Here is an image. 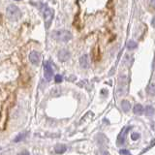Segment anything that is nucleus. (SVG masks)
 <instances>
[{
	"instance_id": "f257e3e1",
	"label": "nucleus",
	"mask_w": 155,
	"mask_h": 155,
	"mask_svg": "<svg viewBox=\"0 0 155 155\" xmlns=\"http://www.w3.org/2000/svg\"><path fill=\"white\" fill-rule=\"evenodd\" d=\"M6 16L11 22H17V20H19L22 17V11H20L17 6L11 4L7 7Z\"/></svg>"
},
{
	"instance_id": "f03ea898",
	"label": "nucleus",
	"mask_w": 155,
	"mask_h": 155,
	"mask_svg": "<svg viewBox=\"0 0 155 155\" xmlns=\"http://www.w3.org/2000/svg\"><path fill=\"white\" fill-rule=\"evenodd\" d=\"M52 38L56 41L59 42H68L73 38L72 33L69 30L66 29H59V30H54L51 33Z\"/></svg>"
},
{
	"instance_id": "7ed1b4c3",
	"label": "nucleus",
	"mask_w": 155,
	"mask_h": 155,
	"mask_svg": "<svg viewBox=\"0 0 155 155\" xmlns=\"http://www.w3.org/2000/svg\"><path fill=\"white\" fill-rule=\"evenodd\" d=\"M43 17L45 22V26L47 29H49L51 24L52 20H54V11L50 7H45L43 9Z\"/></svg>"
},
{
	"instance_id": "20e7f679",
	"label": "nucleus",
	"mask_w": 155,
	"mask_h": 155,
	"mask_svg": "<svg viewBox=\"0 0 155 155\" xmlns=\"http://www.w3.org/2000/svg\"><path fill=\"white\" fill-rule=\"evenodd\" d=\"M127 77L126 76H120L118 79V86H117V90H116V93H117L118 96H122V95L126 94V91H127Z\"/></svg>"
},
{
	"instance_id": "39448f33",
	"label": "nucleus",
	"mask_w": 155,
	"mask_h": 155,
	"mask_svg": "<svg viewBox=\"0 0 155 155\" xmlns=\"http://www.w3.org/2000/svg\"><path fill=\"white\" fill-rule=\"evenodd\" d=\"M44 76L46 80H48V82H50L51 78L54 77V69H52L50 62L48 61L44 62Z\"/></svg>"
},
{
	"instance_id": "423d86ee",
	"label": "nucleus",
	"mask_w": 155,
	"mask_h": 155,
	"mask_svg": "<svg viewBox=\"0 0 155 155\" xmlns=\"http://www.w3.org/2000/svg\"><path fill=\"white\" fill-rule=\"evenodd\" d=\"M29 60L31 62V64H33L35 66H38L41 62V54L40 52H38L36 51H32L29 54Z\"/></svg>"
},
{
	"instance_id": "0eeeda50",
	"label": "nucleus",
	"mask_w": 155,
	"mask_h": 155,
	"mask_svg": "<svg viewBox=\"0 0 155 155\" xmlns=\"http://www.w3.org/2000/svg\"><path fill=\"white\" fill-rule=\"evenodd\" d=\"M57 57L61 62H66L67 60H69L70 57H71V54H70V51L67 50H61L58 51Z\"/></svg>"
},
{
	"instance_id": "6e6552de",
	"label": "nucleus",
	"mask_w": 155,
	"mask_h": 155,
	"mask_svg": "<svg viewBox=\"0 0 155 155\" xmlns=\"http://www.w3.org/2000/svg\"><path fill=\"white\" fill-rule=\"evenodd\" d=\"M80 65L83 69H87L89 67V57L87 54H83L80 58Z\"/></svg>"
},
{
	"instance_id": "1a4fd4ad",
	"label": "nucleus",
	"mask_w": 155,
	"mask_h": 155,
	"mask_svg": "<svg viewBox=\"0 0 155 155\" xmlns=\"http://www.w3.org/2000/svg\"><path fill=\"white\" fill-rule=\"evenodd\" d=\"M130 128L127 127V128H125V129H123L122 130V132L119 134V136H118V139H117V143L118 144H123L125 143V139H126V134H127V131L129 130Z\"/></svg>"
},
{
	"instance_id": "9d476101",
	"label": "nucleus",
	"mask_w": 155,
	"mask_h": 155,
	"mask_svg": "<svg viewBox=\"0 0 155 155\" xmlns=\"http://www.w3.org/2000/svg\"><path fill=\"white\" fill-rule=\"evenodd\" d=\"M66 150H67V146H65V144H63V143L56 144L55 147H54V151L57 154H63V153H65Z\"/></svg>"
},
{
	"instance_id": "9b49d317",
	"label": "nucleus",
	"mask_w": 155,
	"mask_h": 155,
	"mask_svg": "<svg viewBox=\"0 0 155 155\" xmlns=\"http://www.w3.org/2000/svg\"><path fill=\"white\" fill-rule=\"evenodd\" d=\"M121 109L124 112H128L131 109V105H130L128 100H123L121 102Z\"/></svg>"
},
{
	"instance_id": "f8f14e48",
	"label": "nucleus",
	"mask_w": 155,
	"mask_h": 155,
	"mask_svg": "<svg viewBox=\"0 0 155 155\" xmlns=\"http://www.w3.org/2000/svg\"><path fill=\"white\" fill-rule=\"evenodd\" d=\"M143 107L142 104H136L135 106H134V109H133V112L134 114H142L143 112Z\"/></svg>"
},
{
	"instance_id": "ddd939ff",
	"label": "nucleus",
	"mask_w": 155,
	"mask_h": 155,
	"mask_svg": "<svg viewBox=\"0 0 155 155\" xmlns=\"http://www.w3.org/2000/svg\"><path fill=\"white\" fill-rule=\"evenodd\" d=\"M146 91L150 96H155V83H150L148 86L146 87Z\"/></svg>"
},
{
	"instance_id": "4468645a",
	"label": "nucleus",
	"mask_w": 155,
	"mask_h": 155,
	"mask_svg": "<svg viewBox=\"0 0 155 155\" xmlns=\"http://www.w3.org/2000/svg\"><path fill=\"white\" fill-rule=\"evenodd\" d=\"M26 136H27V133L26 132H22L20 134H19L16 138H15V140H14V142L15 143H19V142H20V141H23L24 139L26 138Z\"/></svg>"
},
{
	"instance_id": "2eb2a0df",
	"label": "nucleus",
	"mask_w": 155,
	"mask_h": 155,
	"mask_svg": "<svg viewBox=\"0 0 155 155\" xmlns=\"http://www.w3.org/2000/svg\"><path fill=\"white\" fill-rule=\"evenodd\" d=\"M155 112V110L152 106H147L146 108V116H152Z\"/></svg>"
},
{
	"instance_id": "dca6fc26",
	"label": "nucleus",
	"mask_w": 155,
	"mask_h": 155,
	"mask_svg": "<svg viewBox=\"0 0 155 155\" xmlns=\"http://www.w3.org/2000/svg\"><path fill=\"white\" fill-rule=\"evenodd\" d=\"M138 47V44L136 43L135 41H129L128 42V44H127V48H128V50H135V49Z\"/></svg>"
},
{
	"instance_id": "f3484780",
	"label": "nucleus",
	"mask_w": 155,
	"mask_h": 155,
	"mask_svg": "<svg viewBox=\"0 0 155 155\" xmlns=\"http://www.w3.org/2000/svg\"><path fill=\"white\" fill-rule=\"evenodd\" d=\"M132 61H133V57H132V55H130V54H126L125 56V63L127 64L128 66H130L132 64Z\"/></svg>"
},
{
	"instance_id": "a211bd4d",
	"label": "nucleus",
	"mask_w": 155,
	"mask_h": 155,
	"mask_svg": "<svg viewBox=\"0 0 155 155\" xmlns=\"http://www.w3.org/2000/svg\"><path fill=\"white\" fill-rule=\"evenodd\" d=\"M140 137H141V135H140L139 133L134 132V133H132V135H131V139L133 141H138L140 139Z\"/></svg>"
},
{
	"instance_id": "6ab92c4d",
	"label": "nucleus",
	"mask_w": 155,
	"mask_h": 155,
	"mask_svg": "<svg viewBox=\"0 0 155 155\" xmlns=\"http://www.w3.org/2000/svg\"><path fill=\"white\" fill-rule=\"evenodd\" d=\"M62 76L61 75H56L55 78H54V80H55V83H61L62 82Z\"/></svg>"
},
{
	"instance_id": "aec40b11",
	"label": "nucleus",
	"mask_w": 155,
	"mask_h": 155,
	"mask_svg": "<svg viewBox=\"0 0 155 155\" xmlns=\"http://www.w3.org/2000/svg\"><path fill=\"white\" fill-rule=\"evenodd\" d=\"M119 153H120L121 155H131L130 151L127 150V149H120L119 150Z\"/></svg>"
},
{
	"instance_id": "412c9836",
	"label": "nucleus",
	"mask_w": 155,
	"mask_h": 155,
	"mask_svg": "<svg viewBox=\"0 0 155 155\" xmlns=\"http://www.w3.org/2000/svg\"><path fill=\"white\" fill-rule=\"evenodd\" d=\"M19 155H30V154H29V152H28V151L24 150V151H22V152L19 153Z\"/></svg>"
},
{
	"instance_id": "4be33fe9",
	"label": "nucleus",
	"mask_w": 155,
	"mask_h": 155,
	"mask_svg": "<svg viewBox=\"0 0 155 155\" xmlns=\"http://www.w3.org/2000/svg\"><path fill=\"white\" fill-rule=\"evenodd\" d=\"M150 5L152 6V7H153V9L155 10V0H153V1H151V2H150Z\"/></svg>"
},
{
	"instance_id": "5701e85b",
	"label": "nucleus",
	"mask_w": 155,
	"mask_h": 155,
	"mask_svg": "<svg viewBox=\"0 0 155 155\" xmlns=\"http://www.w3.org/2000/svg\"><path fill=\"white\" fill-rule=\"evenodd\" d=\"M151 24H152L153 27H155V17L152 19V20H151Z\"/></svg>"
}]
</instances>
